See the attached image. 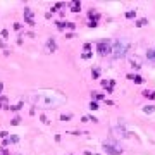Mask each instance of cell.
<instances>
[{"mask_svg":"<svg viewBox=\"0 0 155 155\" xmlns=\"http://www.w3.org/2000/svg\"><path fill=\"white\" fill-rule=\"evenodd\" d=\"M131 64H133V67H136V69H140V67H141V64H140L138 57H131Z\"/></svg>","mask_w":155,"mask_h":155,"instance_id":"obj_9","label":"cell"},{"mask_svg":"<svg viewBox=\"0 0 155 155\" xmlns=\"http://www.w3.org/2000/svg\"><path fill=\"white\" fill-rule=\"evenodd\" d=\"M5 103H7V98L2 97V98H0V107H2V105H5Z\"/></svg>","mask_w":155,"mask_h":155,"instance_id":"obj_17","label":"cell"},{"mask_svg":"<svg viewBox=\"0 0 155 155\" xmlns=\"http://www.w3.org/2000/svg\"><path fill=\"white\" fill-rule=\"evenodd\" d=\"M154 110H155L154 105H147V107H143V112H145V114H150V112H154Z\"/></svg>","mask_w":155,"mask_h":155,"instance_id":"obj_11","label":"cell"},{"mask_svg":"<svg viewBox=\"0 0 155 155\" xmlns=\"http://www.w3.org/2000/svg\"><path fill=\"white\" fill-rule=\"evenodd\" d=\"M145 24H147V19H140L138 22H136V26H138V28H141V26H145Z\"/></svg>","mask_w":155,"mask_h":155,"instance_id":"obj_14","label":"cell"},{"mask_svg":"<svg viewBox=\"0 0 155 155\" xmlns=\"http://www.w3.org/2000/svg\"><path fill=\"white\" fill-rule=\"evenodd\" d=\"M102 86H103V88H107V91L110 93V91H112V88H114V81H102Z\"/></svg>","mask_w":155,"mask_h":155,"instance_id":"obj_7","label":"cell"},{"mask_svg":"<svg viewBox=\"0 0 155 155\" xmlns=\"http://www.w3.org/2000/svg\"><path fill=\"white\" fill-rule=\"evenodd\" d=\"M90 17H91V19H95V21H97L98 17H100V14H98V12H90Z\"/></svg>","mask_w":155,"mask_h":155,"instance_id":"obj_15","label":"cell"},{"mask_svg":"<svg viewBox=\"0 0 155 155\" xmlns=\"http://www.w3.org/2000/svg\"><path fill=\"white\" fill-rule=\"evenodd\" d=\"M147 57H148V60H152V62H155V48H152V50H148Z\"/></svg>","mask_w":155,"mask_h":155,"instance_id":"obj_10","label":"cell"},{"mask_svg":"<svg viewBox=\"0 0 155 155\" xmlns=\"http://www.w3.org/2000/svg\"><path fill=\"white\" fill-rule=\"evenodd\" d=\"M128 78H129L131 81H135L136 84H141V83H143V78H141V76H133V74H128Z\"/></svg>","mask_w":155,"mask_h":155,"instance_id":"obj_8","label":"cell"},{"mask_svg":"<svg viewBox=\"0 0 155 155\" xmlns=\"http://www.w3.org/2000/svg\"><path fill=\"white\" fill-rule=\"evenodd\" d=\"M62 100H64V98L59 97L57 93H54V91H40V93H36V95L33 97L35 105H38V107H41V109L55 107V105H59Z\"/></svg>","mask_w":155,"mask_h":155,"instance_id":"obj_1","label":"cell"},{"mask_svg":"<svg viewBox=\"0 0 155 155\" xmlns=\"http://www.w3.org/2000/svg\"><path fill=\"white\" fill-rule=\"evenodd\" d=\"M93 98H97V100H102V98H103V95H102V93H95V95H93Z\"/></svg>","mask_w":155,"mask_h":155,"instance_id":"obj_18","label":"cell"},{"mask_svg":"<svg viewBox=\"0 0 155 155\" xmlns=\"http://www.w3.org/2000/svg\"><path fill=\"white\" fill-rule=\"evenodd\" d=\"M79 9H81V3H79V2H74V3H73V7H71V10H73V12H78Z\"/></svg>","mask_w":155,"mask_h":155,"instance_id":"obj_12","label":"cell"},{"mask_svg":"<svg viewBox=\"0 0 155 155\" xmlns=\"http://www.w3.org/2000/svg\"><path fill=\"white\" fill-rule=\"evenodd\" d=\"M55 48H57V45H55V41L50 38L47 41V52H55Z\"/></svg>","mask_w":155,"mask_h":155,"instance_id":"obj_6","label":"cell"},{"mask_svg":"<svg viewBox=\"0 0 155 155\" xmlns=\"http://www.w3.org/2000/svg\"><path fill=\"white\" fill-rule=\"evenodd\" d=\"M103 150H105L107 154H110V155H121V154H122V150H121V148L112 147V145H109V143H103Z\"/></svg>","mask_w":155,"mask_h":155,"instance_id":"obj_4","label":"cell"},{"mask_svg":"<svg viewBox=\"0 0 155 155\" xmlns=\"http://www.w3.org/2000/svg\"><path fill=\"white\" fill-rule=\"evenodd\" d=\"M24 19L28 21V24H35V21H33V12H31V9H24Z\"/></svg>","mask_w":155,"mask_h":155,"instance_id":"obj_5","label":"cell"},{"mask_svg":"<svg viewBox=\"0 0 155 155\" xmlns=\"http://www.w3.org/2000/svg\"><path fill=\"white\" fill-rule=\"evenodd\" d=\"M128 52V43L124 40H116L114 41V48H112V55L116 59H122Z\"/></svg>","mask_w":155,"mask_h":155,"instance_id":"obj_2","label":"cell"},{"mask_svg":"<svg viewBox=\"0 0 155 155\" xmlns=\"http://www.w3.org/2000/svg\"><path fill=\"white\" fill-rule=\"evenodd\" d=\"M112 48H114V41H110V40H102V41H98V45H97V50L100 55L112 54Z\"/></svg>","mask_w":155,"mask_h":155,"instance_id":"obj_3","label":"cell"},{"mask_svg":"<svg viewBox=\"0 0 155 155\" xmlns=\"http://www.w3.org/2000/svg\"><path fill=\"white\" fill-rule=\"evenodd\" d=\"M0 91H2V83H0Z\"/></svg>","mask_w":155,"mask_h":155,"instance_id":"obj_23","label":"cell"},{"mask_svg":"<svg viewBox=\"0 0 155 155\" xmlns=\"http://www.w3.org/2000/svg\"><path fill=\"white\" fill-rule=\"evenodd\" d=\"M136 16V10H128V12H126V17H128V19H131V17H135Z\"/></svg>","mask_w":155,"mask_h":155,"instance_id":"obj_13","label":"cell"},{"mask_svg":"<svg viewBox=\"0 0 155 155\" xmlns=\"http://www.w3.org/2000/svg\"><path fill=\"white\" fill-rule=\"evenodd\" d=\"M91 57V52H84V54H83V59H90Z\"/></svg>","mask_w":155,"mask_h":155,"instance_id":"obj_19","label":"cell"},{"mask_svg":"<svg viewBox=\"0 0 155 155\" xmlns=\"http://www.w3.org/2000/svg\"><path fill=\"white\" fill-rule=\"evenodd\" d=\"M90 109H91V110H97V109H98V103H97V102H91V103H90Z\"/></svg>","mask_w":155,"mask_h":155,"instance_id":"obj_16","label":"cell"},{"mask_svg":"<svg viewBox=\"0 0 155 155\" xmlns=\"http://www.w3.org/2000/svg\"><path fill=\"white\" fill-rule=\"evenodd\" d=\"M19 117H14V119H12V124H14V126H16V124H19Z\"/></svg>","mask_w":155,"mask_h":155,"instance_id":"obj_20","label":"cell"},{"mask_svg":"<svg viewBox=\"0 0 155 155\" xmlns=\"http://www.w3.org/2000/svg\"><path fill=\"white\" fill-rule=\"evenodd\" d=\"M100 76V71H98V69H95V71H93V78H98Z\"/></svg>","mask_w":155,"mask_h":155,"instance_id":"obj_21","label":"cell"},{"mask_svg":"<svg viewBox=\"0 0 155 155\" xmlns=\"http://www.w3.org/2000/svg\"><path fill=\"white\" fill-rule=\"evenodd\" d=\"M0 155H9V154H7V150H3V148H2V150H0Z\"/></svg>","mask_w":155,"mask_h":155,"instance_id":"obj_22","label":"cell"}]
</instances>
